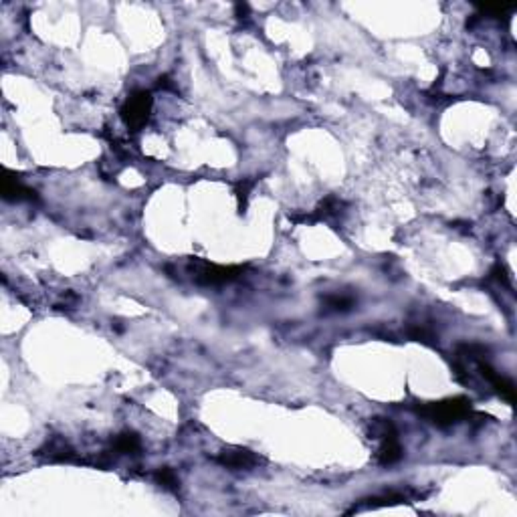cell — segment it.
<instances>
[{
	"label": "cell",
	"mask_w": 517,
	"mask_h": 517,
	"mask_svg": "<svg viewBox=\"0 0 517 517\" xmlns=\"http://www.w3.org/2000/svg\"><path fill=\"white\" fill-rule=\"evenodd\" d=\"M418 412L439 426H448V424H455V422L463 420L465 416H469L471 402L467 398H450V400H443V402L424 405V407L418 408Z\"/></svg>",
	"instance_id": "obj_1"
},
{
	"label": "cell",
	"mask_w": 517,
	"mask_h": 517,
	"mask_svg": "<svg viewBox=\"0 0 517 517\" xmlns=\"http://www.w3.org/2000/svg\"><path fill=\"white\" fill-rule=\"evenodd\" d=\"M190 275L196 283L200 285H224L235 281L243 269L241 267H224L217 263H206V261H190Z\"/></svg>",
	"instance_id": "obj_2"
},
{
	"label": "cell",
	"mask_w": 517,
	"mask_h": 517,
	"mask_svg": "<svg viewBox=\"0 0 517 517\" xmlns=\"http://www.w3.org/2000/svg\"><path fill=\"white\" fill-rule=\"evenodd\" d=\"M152 93L149 91H136L132 93L123 108H121V119L123 123L132 130V132H138L146 125L149 117V111H152Z\"/></svg>",
	"instance_id": "obj_3"
},
{
	"label": "cell",
	"mask_w": 517,
	"mask_h": 517,
	"mask_svg": "<svg viewBox=\"0 0 517 517\" xmlns=\"http://www.w3.org/2000/svg\"><path fill=\"white\" fill-rule=\"evenodd\" d=\"M217 461L221 465H224V467H228V469H251V467L258 465L261 459H258L253 450H249V448L228 446V448H224V450L219 453Z\"/></svg>",
	"instance_id": "obj_4"
},
{
	"label": "cell",
	"mask_w": 517,
	"mask_h": 517,
	"mask_svg": "<svg viewBox=\"0 0 517 517\" xmlns=\"http://www.w3.org/2000/svg\"><path fill=\"white\" fill-rule=\"evenodd\" d=\"M402 457V446L398 441V435L392 433L384 439H380V450H378V463L380 465H394Z\"/></svg>",
	"instance_id": "obj_5"
},
{
	"label": "cell",
	"mask_w": 517,
	"mask_h": 517,
	"mask_svg": "<svg viewBox=\"0 0 517 517\" xmlns=\"http://www.w3.org/2000/svg\"><path fill=\"white\" fill-rule=\"evenodd\" d=\"M2 196L6 200H14V202H21V200H35V192L25 186L19 178H10L6 176L2 180Z\"/></svg>",
	"instance_id": "obj_6"
},
{
	"label": "cell",
	"mask_w": 517,
	"mask_h": 517,
	"mask_svg": "<svg viewBox=\"0 0 517 517\" xmlns=\"http://www.w3.org/2000/svg\"><path fill=\"white\" fill-rule=\"evenodd\" d=\"M140 437H136L134 433H123V435H119L117 439H115V443H113V448L117 450V453H121V455H134V453H138L140 450Z\"/></svg>",
	"instance_id": "obj_7"
},
{
	"label": "cell",
	"mask_w": 517,
	"mask_h": 517,
	"mask_svg": "<svg viewBox=\"0 0 517 517\" xmlns=\"http://www.w3.org/2000/svg\"><path fill=\"white\" fill-rule=\"evenodd\" d=\"M154 477H156V481H158L160 485H164L166 489H172V491H176V489H178V477H176V475H174V471H172V469H168V467L158 469Z\"/></svg>",
	"instance_id": "obj_8"
},
{
	"label": "cell",
	"mask_w": 517,
	"mask_h": 517,
	"mask_svg": "<svg viewBox=\"0 0 517 517\" xmlns=\"http://www.w3.org/2000/svg\"><path fill=\"white\" fill-rule=\"evenodd\" d=\"M326 303H328V307L333 309V311H348V309L354 305V299H352V297H346V296H333V297H328V299H326Z\"/></svg>",
	"instance_id": "obj_9"
},
{
	"label": "cell",
	"mask_w": 517,
	"mask_h": 517,
	"mask_svg": "<svg viewBox=\"0 0 517 517\" xmlns=\"http://www.w3.org/2000/svg\"><path fill=\"white\" fill-rule=\"evenodd\" d=\"M255 182H249V180H243V182H239L237 186V190H235V194H237V198H239V211L243 213L245 211V206H247V198H249V190L253 188Z\"/></svg>",
	"instance_id": "obj_10"
},
{
	"label": "cell",
	"mask_w": 517,
	"mask_h": 517,
	"mask_svg": "<svg viewBox=\"0 0 517 517\" xmlns=\"http://www.w3.org/2000/svg\"><path fill=\"white\" fill-rule=\"evenodd\" d=\"M247 12H249V6L247 4H237V16H247Z\"/></svg>",
	"instance_id": "obj_11"
}]
</instances>
